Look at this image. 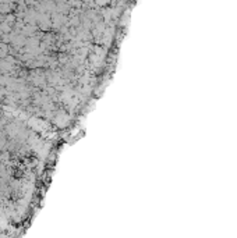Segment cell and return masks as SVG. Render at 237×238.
<instances>
[{
  "label": "cell",
  "instance_id": "6da1fadb",
  "mask_svg": "<svg viewBox=\"0 0 237 238\" xmlns=\"http://www.w3.org/2000/svg\"><path fill=\"white\" fill-rule=\"evenodd\" d=\"M0 191H2L6 196H8L10 195L8 192H10V191H14L13 189V184H11V182H6V180L0 178Z\"/></svg>",
  "mask_w": 237,
  "mask_h": 238
}]
</instances>
